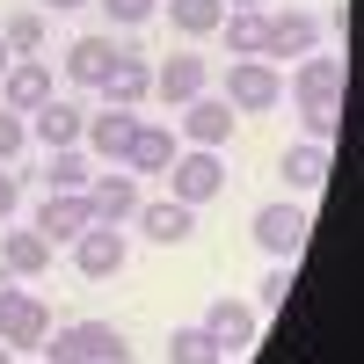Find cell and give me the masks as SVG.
Here are the masks:
<instances>
[{
    "mask_svg": "<svg viewBox=\"0 0 364 364\" xmlns=\"http://www.w3.org/2000/svg\"><path fill=\"white\" fill-rule=\"evenodd\" d=\"M132 336L117 321H66L44 336V364H132Z\"/></svg>",
    "mask_w": 364,
    "mask_h": 364,
    "instance_id": "cell-1",
    "label": "cell"
},
{
    "mask_svg": "<svg viewBox=\"0 0 364 364\" xmlns=\"http://www.w3.org/2000/svg\"><path fill=\"white\" fill-rule=\"evenodd\" d=\"M226 109L233 117H262V109H277L284 102V73L269 66V58H226Z\"/></svg>",
    "mask_w": 364,
    "mask_h": 364,
    "instance_id": "cell-2",
    "label": "cell"
},
{
    "mask_svg": "<svg viewBox=\"0 0 364 364\" xmlns=\"http://www.w3.org/2000/svg\"><path fill=\"white\" fill-rule=\"evenodd\" d=\"M226 190V154H211V146H182V154L168 161V197L175 204H211V197H219Z\"/></svg>",
    "mask_w": 364,
    "mask_h": 364,
    "instance_id": "cell-3",
    "label": "cell"
},
{
    "mask_svg": "<svg viewBox=\"0 0 364 364\" xmlns=\"http://www.w3.org/2000/svg\"><path fill=\"white\" fill-rule=\"evenodd\" d=\"M248 233H255V248H262L269 262H291L299 248H306V233H314V219H306V204H299V197H291V204L277 197V204H262L255 219H248Z\"/></svg>",
    "mask_w": 364,
    "mask_h": 364,
    "instance_id": "cell-4",
    "label": "cell"
},
{
    "mask_svg": "<svg viewBox=\"0 0 364 364\" xmlns=\"http://www.w3.org/2000/svg\"><path fill=\"white\" fill-rule=\"evenodd\" d=\"M204 336L219 343V357H240V350H255V336H262V314L248 306V299L219 291V299L204 306Z\"/></svg>",
    "mask_w": 364,
    "mask_h": 364,
    "instance_id": "cell-5",
    "label": "cell"
},
{
    "mask_svg": "<svg viewBox=\"0 0 364 364\" xmlns=\"http://www.w3.org/2000/svg\"><path fill=\"white\" fill-rule=\"evenodd\" d=\"M132 132H139V109H117V102H102V109H87V132H80V146H87V161L124 168V154H132Z\"/></svg>",
    "mask_w": 364,
    "mask_h": 364,
    "instance_id": "cell-6",
    "label": "cell"
},
{
    "mask_svg": "<svg viewBox=\"0 0 364 364\" xmlns=\"http://www.w3.org/2000/svg\"><path fill=\"white\" fill-rule=\"evenodd\" d=\"M175 139H182V146H211V154H226V139H233V109H226L219 87H204L197 102H182Z\"/></svg>",
    "mask_w": 364,
    "mask_h": 364,
    "instance_id": "cell-7",
    "label": "cell"
},
{
    "mask_svg": "<svg viewBox=\"0 0 364 364\" xmlns=\"http://www.w3.org/2000/svg\"><path fill=\"white\" fill-rule=\"evenodd\" d=\"M29 226H37L51 248H58V240L73 248V240L95 226V204H87V190H44V204H37V219H29Z\"/></svg>",
    "mask_w": 364,
    "mask_h": 364,
    "instance_id": "cell-8",
    "label": "cell"
},
{
    "mask_svg": "<svg viewBox=\"0 0 364 364\" xmlns=\"http://www.w3.org/2000/svg\"><path fill=\"white\" fill-rule=\"evenodd\" d=\"M291 102H350V66L328 51L291 58Z\"/></svg>",
    "mask_w": 364,
    "mask_h": 364,
    "instance_id": "cell-9",
    "label": "cell"
},
{
    "mask_svg": "<svg viewBox=\"0 0 364 364\" xmlns=\"http://www.w3.org/2000/svg\"><path fill=\"white\" fill-rule=\"evenodd\" d=\"M124 255H132V233L124 226H87L80 240H73V269H80V277L87 284H102V277H117V269H124Z\"/></svg>",
    "mask_w": 364,
    "mask_h": 364,
    "instance_id": "cell-10",
    "label": "cell"
},
{
    "mask_svg": "<svg viewBox=\"0 0 364 364\" xmlns=\"http://www.w3.org/2000/svg\"><path fill=\"white\" fill-rule=\"evenodd\" d=\"M87 204H95L102 226H132V211L146 204V190H139L132 168H95V175H87Z\"/></svg>",
    "mask_w": 364,
    "mask_h": 364,
    "instance_id": "cell-11",
    "label": "cell"
},
{
    "mask_svg": "<svg viewBox=\"0 0 364 364\" xmlns=\"http://www.w3.org/2000/svg\"><path fill=\"white\" fill-rule=\"evenodd\" d=\"M321 51V22L306 8H277V15H262V58L277 66V58H306Z\"/></svg>",
    "mask_w": 364,
    "mask_h": 364,
    "instance_id": "cell-12",
    "label": "cell"
},
{
    "mask_svg": "<svg viewBox=\"0 0 364 364\" xmlns=\"http://www.w3.org/2000/svg\"><path fill=\"white\" fill-rule=\"evenodd\" d=\"M204 87H211V58H197V51H175V58H161V66H154V95H161L168 109L197 102Z\"/></svg>",
    "mask_w": 364,
    "mask_h": 364,
    "instance_id": "cell-13",
    "label": "cell"
},
{
    "mask_svg": "<svg viewBox=\"0 0 364 364\" xmlns=\"http://www.w3.org/2000/svg\"><path fill=\"white\" fill-rule=\"evenodd\" d=\"M44 102H51V58H15V66L0 73V109L29 117V109H44Z\"/></svg>",
    "mask_w": 364,
    "mask_h": 364,
    "instance_id": "cell-14",
    "label": "cell"
},
{
    "mask_svg": "<svg viewBox=\"0 0 364 364\" xmlns=\"http://www.w3.org/2000/svg\"><path fill=\"white\" fill-rule=\"evenodd\" d=\"M87 132V109L66 102V95H51L44 109H29V146H44V154H58V146H80Z\"/></svg>",
    "mask_w": 364,
    "mask_h": 364,
    "instance_id": "cell-15",
    "label": "cell"
},
{
    "mask_svg": "<svg viewBox=\"0 0 364 364\" xmlns=\"http://www.w3.org/2000/svg\"><path fill=\"white\" fill-rule=\"evenodd\" d=\"M132 226H139L146 240H161V248H182V240L197 233V211L175 204V197H146V204L132 211Z\"/></svg>",
    "mask_w": 364,
    "mask_h": 364,
    "instance_id": "cell-16",
    "label": "cell"
},
{
    "mask_svg": "<svg viewBox=\"0 0 364 364\" xmlns=\"http://www.w3.org/2000/svg\"><path fill=\"white\" fill-rule=\"evenodd\" d=\"M117 51H124V44H109L102 29H87V37H73V44H66V58H58V73H66L73 87H102V73L117 66Z\"/></svg>",
    "mask_w": 364,
    "mask_h": 364,
    "instance_id": "cell-17",
    "label": "cell"
},
{
    "mask_svg": "<svg viewBox=\"0 0 364 364\" xmlns=\"http://www.w3.org/2000/svg\"><path fill=\"white\" fill-rule=\"evenodd\" d=\"M102 102H117V109H139L146 95H154V58H139V51H117V66L102 73V87H95Z\"/></svg>",
    "mask_w": 364,
    "mask_h": 364,
    "instance_id": "cell-18",
    "label": "cell"
},
{
    "mask_svg": "<svg viewBox=\"0 0 364 364\" xmlns=\"http://www.w3.org/2000/svg\"><path fill=\"white\" fill-rule=\"evenodd\" d=\"M0 269H8L15 284L44 277V269H51V240H44L37 226H15V233H0Z\"/></svg>",
    "mask_w": 364,
    "mask_h": 364,
    "instance_id": "cell-19",
    "label": "cell"
},
{
    "mask_svg": "<svg viewBox=\"0 0 364 364\" xmlns=\"http://www.w3.org/2000/svg\"><path fill=\"white\" fill-rule=\"evenodd\" d=\"M277 175H284V190H291V197H314L321 182H328V146H321V139L284 146V154H277Z\"/></svg>",
    "mask_w": 364,
    "mask_h": 364,
    "instance_id": "cell-20",
    "label": "cell"
},
{
    "mask_svg": "<svg viewBox=\"0 0 364 364\" xmlns=\"http://www.w3.org/2000/svg\"><path fill=\"white\" fill-rule=\"evenodd\" d=\"M182 154V139H175V124H146L139 117V132H132V154H124V168L132 175H168V161Z\"/></svg>",
    "mask_w": 364,
    "mask_h": 364,
    "instance_id": "cell-21",
    "label": "cell"
},
{
    "mask_svg": "<svg viewBox=\"0 0 364 364\" xmlns=\"http://www.w3.org/2000/svg\"><path fill=\"white\" fill-rule=\"evenodd\" d=\"M44 336H51V306H44L37 291H22L15 314L0 321V343H8V350H44Z\"/></svg>",
    "mask_w": 364,
    "mask_h": 364,
    "instance_id": "cell-22",
    "label": "cell"
},
{
    "mask_svg": "<svg viewBox=\"0 0 364 364\" xmlns=\"http://www.w3.org/2000/svg\"><path fill=\"white\" fill-rule=\"evenodd\" d=\"M168 8V22H175V37H211V29H219V15H226V0H161Z\"/></svg>",
    "mask_w": 364,
    "mask_h": 364,
    "instance_id": "cell-23",
    "label": "cell"
},
{
    "mask_svg": "<svg viewBox=\"0 0 364 364\" xmlns=\"http://www.w3.org/2000/svg\"><path fill=\"white\" fill-rule=\"evenodd\" d=\"M262 15H269V8H226V15H219L233 58H262Z\"/></svg>",
    "mask_w": 364,
    "mask_h": 364,
    "instance_id": "cell-24",
    "label": "cell"
},
{
    "mask_svg": "<svg viewBox=\"0 0 364 364\" xmlns=\"http://www.w3.org/2000/svg\"><path fill=\"white\" fill-rule=\"evenodd\" d=\"M87 175H95L87 146H58V154H44V190H87Z\"/></svg>",
    "mask_w": 364,
    "mask_h": 364,
    "instance_id": "cell-25",
    "label": "cell"
},
{
    "mask_svg": "<svg viewBox=\"0 0 364 364\" xmlns=\"http://www.w3.org/2000/svg\"><path fill=\"white\" fill-rule=\"evenodd\" d=\"M0 44H8L15 58H44V8H22L0 22Z\"/></svg>",
    "mask_w": 364,
    "mask_h": 364,
    "instance_id": "cell-26",
    "label": "cell"
},
{
    "mask_svg": "<svg viewBox=\"0 0 364 364\" xmlns=\"http://www.w3.org/2000/svg\"><path fill=\"white\" fill-rule=\"evenodd\" d=\"M168 364H219V343L204 336V321H190V328L168 336Z\"/></svg>",
    "mask_w": 364,
    "mask_h": 364,
    "instance_id": "cell-27",
    "label": "cell"
},
{
    "mask_svg": "<svg viewBox=\"0 0 364 364\" xmlns=\"http://www.w3.org/2000/svg\"><path fill=\"white\" fill-rule=\"evenodd\" d=\"M299 132L321 139V146H336V132H343V102H299Z\"/></svg>",
    "mask_w": 364,
    "mask_h": 364,
    "instance_id": "cell-28",
    "label": "cell"
},
{
    "mask_svg": "<svg viewBox=\"0 0 364 364\" xmlns=\"http://www.w3.org/2000/svg\"><path fill=\"white\" fill-rule=\"evenodd\" d=\"M284 299H291V262H269V269H262V284H255V299H248V306H255V314H277Z\"/></svg>",
    "mask_w": 364,
    "mask_h": 364,
    "instance_id": "cell-29",
    "label": "cell"
},
{
    "mask_svg": "<svg viewBox=\"0 0 364 364\" xmlns=\"http://www.w3.org/2000/svg\"><path fill=\"white\" fill-rule=\"evenodd\" d=\"M29 154V117H15V109H0V168H15Z\"/></svg>",
    "mask_w": 364,
    "mask_h": 364,
    "instance_id": "cell-30",
    "label": "cell"
},
{
    "mask_svg": "<svg viewBox=\"0 0 364 364\" xmlns=\"http://www.w3.org/2000/svg\"><path fill=\"white\" fill-rule=\"evenodd\" d=\"M102 8H109L117 29H139V22H154V15H161V0H102Z\"/></svg>",
    "mask_w": 364,
    "mask_h": 364,
    "instance_id": "cell-31",
    "label": "cell"
},
{
    "mask_svg": "<svg viewBox=\"0 0 364 364\" xmlns=\"http://www.w3.org/2000/svg\"><path fill=\"white\" fill-rule=\"evenodd\" d=\"M22 211V182H15V168H0V226H8Z\"/></svg>",
    "mask_w": 364,
    "mask_h": 364,
    "instance_id": "cell-32",
    "label": "cell"
},
{
    "mask_svg": "<svg viewBox=\"0 0 364 364\" xmlns=\"http://www.w3.org/2000/svg\"><path fill=\"white\" fill-rule=\"evenodd\" d=\"M226 8H269V0H226Z\"/></svg>",
    "mask_w": 364,
    "mask_h": 364,
    "instance_id": "cell-33",
    "label": "cell"
},
{
    "mask_svg": "<svg viewBox=\"0 0 364 364\" xmlns=\"http://www.w3.org/2000/svg\"><path fill=\"white\" fill-rule=\"evenodd\" d=\"M44 8H87V0H44Z\"/></svg>",
    "mask_w": 364,
    "mask_h": 364,
    "instance_id": "cell-34",
    "label": "cell"
},
{
    "mask_svg": "<svg viewBox=\"0 0 364 364\" xmlns=\"http://www.w3.org/2000/svg\"><path fill=\"white\" fill-rule=\"evenodd\" d=\"M8 66H15V51H8V44H0V73H8Z\"/></svg>",
    "mask_w": 364,
    "mask_h": 364,
    "instance_id": "cell-35",
    "label": "cell"
},
{
    "mask_svg": "<svg viewBox=\"0 0 364 364\" xmlns=\"http://www.w3.org/2000/svg\"><path fill=\"white\" fill-rule=\"evenodd\" d=\"M0 364H15V350H8V343H0Z\"/></svg>",
    "mask_w": 364,
    "mask_h": 364,
    "instance_id": "cell-36",
    "label": "cell"
}]
</instances>
